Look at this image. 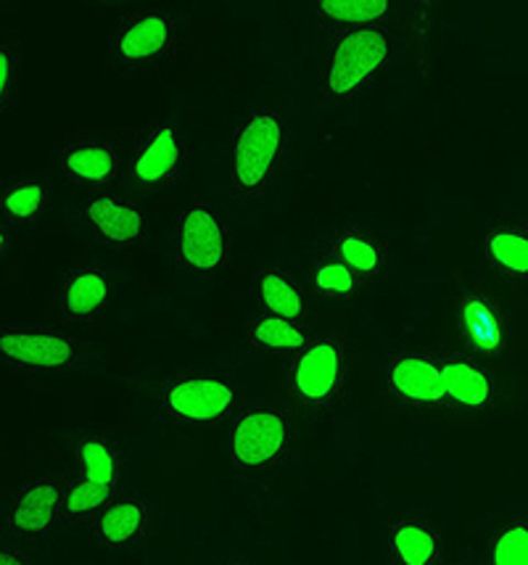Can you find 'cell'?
<instances>
[{
    "label": "cell",
    "instance_id": "1",
    "mask_svg": "<svg viewBox=\"0 0 528 565\" xmlns=\"http://www.w3.org/2000/svg\"><path fill=\"white\" fill-rule=\"evenodd\" d=\"M291 146L289 117L280 111H254L230 140V193L240 201L262 199L276 183Z\"/></svg>",
    "mask_w": 528,
    "mask_h": 565
},
{
    "label": "cell",
    "instance_id": "2",
    "mask_svg": "<svg viewBox=\"0 0 528 565\" xmlns=\"http://www.w3.org/2000/svg\"><path fill=\"white\" fill-rule=\"evenodd\" d=\"M394 51L389 26L338 32L327 40L320 93L331 106L352 104L391 70Z\"/></svg>",
    "mask_w": 528,
    "mask_h": 565
},
{
    "label": "cell",
    "instance_id": "3",
    "mask_svg": "<svg viewBox=\"0 0 528 565\" xmlns=\"http://www.w3.org/2000/svg\"><path fill=\"white\" fill-rule=\"evenodd\" d=\"M349 379V349L336 335L310 339V344L291 354L289 392L304 413L325 415L338 405Z\"/></svg>",
    "mask_w": 528,
    "mask_h": 565
},
{
    "label": "cell",
    "instance_id": "4",
    "mask_svg": "<svg viewBox=\"0 0 528 565\" xmlns=\"http://www.w3.org/2000/svg\"><path fill=\"white\" fill-rule=\"evenodd\" d=\"M233 257V233L209 201L193 196L177 217L175 259L185 273L214 275Z\"/></svg>",
    "mask_w": 528,
    "mask_h": 565
},
{
    "label": "cell",
    "instance_id": "5",
    "mask_svg": "<svg viewBox=\"0 0 528 565\" xmlns=\"http://www.w3.org/2000/svg\"><path fill=\"white\" fill-rule=\"evenodd\" d=\"M180 22L166 11H136L122 17L114 32V62L125 72L162 66L180 49Z\"/></svg>",
    "mask_w": 528,
    "mask_h": 565
},
{
    "label": "cell",
    "instance_id": "6",
    "mask_svg": "<svg viewBox=\"0 0 528 565\" xmlns=\"http://www.w3.org/2000/svg\"><path fill=\"white\" fill-rule=\"evenodd\" d=\"M238 392L227 379L191 373L170 379L159 388V407L183 426H214L236 413Z\"/></svg>",
    "mask_w": 528,
    "mask_h": 565
},
{
    "label": "cell",
    "instance_id": "7",
    "mask_svg": "<svg viewBox=\"0 0 528 565\" xmlns=\"http://www.w3.org/2000/svg\"><path fill=\"white\" fill-rule=\"evenodd\" d=\"M291 420L283 409H249L230 426V462L244 470L276 468L291 457Z\"/></svg>",
    "mask_w": 528,
    "mask_h": 565
},
{
    "label": "cell",
    "instance_id": "8",
    "mask_svg": "<svg viewBox=\"0 0 528 565\" xmlns=\"http://www.w3.org/2000/svg\"><path fill=\"white\" fill-rule=\"evenodd\" d=\"M77 225L109 252H132L149 238V214L138 204L117 196H90L77 206Z\"/></svg>",
    "mask_w": 528,
    "mask_h": 565
},
{
    "label": "cell",
    "instance_id": "9",
    "mask_svg": "<svg viewBox=\"0 0 528 565\" xmlns=\"http://www.w3.org/2000/svg\"><path fill=\"white\" fill-rule=\"evenodd\" d=\"M75 335L49 326H0V362L17 370H66L77 365Z\"/></svg>",
    "mask_w": 528,
    "mask_h": 565
},
{
    "label": "cell",
    "instance_id": "10",
    "mask_svg": "<svg viewBox=\"0 0 528 565\" xmlns=\"http://www.w3.org/2000/svg\"><path fill=\"white\" fill-rule=\"evenodd\" d=\"M386 392L407 409H446L444 375L439 356L425 352H394L386 360Z\"/></svg>",
    "mask_w": 528,
    "mask_h": 565
},
{
    "label": "cell",
    "instance_id": "11",
    "mask_svg": "<svg viewBox=\"0 0 528 565\" xmlns=\"http://www.w3.org/2000/svg\"><path fill=\"white\" fill-rule=\"evenodd\" d=\"M188 170V143L177 125L151 127L130 164V180L143 191H164L177 185Z\"/></svg>",
    "mask_w": 528,
    "mask_h": 565
},
{
    "label": "cell",
    "instance_id": "12",
    "mask_svg": "<svg viewBox=\"0 0 528 565\" xmlns=\"http://www.w3.org/2000/svg\"><path fill=\"white\" fill-rule=\"evenodd\" d=\"M62 521L64 487L51 479L26 481L6 510V531L19 540H49Z\"/></svg>",
    "mask_w": 528,
    "mask_h": 565
},
{
    "label": "cell",
    "instance_id": "13",
    "mask_svg": "<svg viewBox=\"0 0 528 565\" xmlns=\"http://www.w3.org/2000/svg\"><path fill=\"white\" fill-rule=\"evenodd\" d=\"M441 375H444L446 402L463 413H486L497 402V386L486 375L484 367L460 354L439 356Z\"/></svg>",
    "mask_w": 528,
    "mask_h": 565
},
{
    "label": "cell",
    "instance_id": "14",
    "mask_svg": "<svg viewBox=\"0 0 528 565\" xmlns=\"http://www.w3.org/2000/svg\"><path fill=\"white\" fill-rule=\"evenodd\" d=\"M111 301V278L104 267L79 265L62 282V318L69 326L96 320Z\"/></svg>",
    "mask_w": 528,
    "mask_h": 565
},
{
    "label": "cell",
    "instance_id": "15",
    "mask_svg": "<svg viewBox=\"0 0 528 565\" xmlns=\"http://www.w3.org/2000/svg\"><path fill=\"white\" fill-rule=\"evenodd\" d=\"M122 159L109 140L75 138L62 151V172L75 185H106L119 178Z\"/></svg>",
    "mask_w": 528,
    "mask_h": 565
},
{
    "label": "cell",
    "instance_id": "16",
    "mask_svg": "<svg viewBox=\"0 0 528 565\" xmlns=\"http://www.w3.org/2000/svg\"><path fill=\"white\" fill-rule=\"evenodd\" d=\"M151 531V508L143 500H114L93 521V536L106 550H136Z\"/></svg>",
    "mask_w": 528,
    "mask_h": 565
},
{
    "label": "cell",
    "instance_id": "17",
    "mask_svg": "<svg viewBox=\"0 0 528 565\" xmlns=\"http://www.w3.org/2000/svg\"><path fill=\"white\" fill-rule=\"evenodd\" d=\"M386 557L391 565H441L444 540L425 523L394 521L386 531Z\"/></svg>",
    "mask_w": 528,
    "mask_h": 565
},
{
    "label": "cell",
    "instance_id": "18",
    "mask_svg": "<svg viewBox=\"0 0 528 565\" xmlns=\"http://www.w3.org/2000/svg\"><path fill=\"white\" fill-rule=\"evenodd\" d=\"M312 9L327 35L389 26L391 19V3L386 0H317Z\"/></svg>",
    "mask_w": 528,
    "mask_h": 565
},
{
    "label": "cell",
    "instance_id": "19",
    "mask_svg": "<svg viewBox=\"0 0 528 565\" xmlns=\"http://www.w3.org/2000/svg\"><path fill=\"white\" fill-rule=\"evenodd\" d=\"M331 257L338 259L341 265H346L354 275H359L363 280L378 278L386 270L391 257V246L386 241L376 238V235H367L357 227L338 233L331 244Z\"/></svg>",
    "mask_w": 528,
    "mask_h": 565
},
{
    "label": "cell",
    "instance_id": "20",
    "mask_svg": "<svg viewBox=\"0 0 528 565\" xmlns=\"http://www.w3.org/2000/svg\"><path fill=\"white\" fill-rule=\"evenodd\" d=\"M257 296H259V307H262L265 315L289 320V322H299V326H302L306 315L304 291L285 270L267 267V270L259 275Z\"/></svg>",
    "mask_w": 528,
    "mask_h": 565
},
{
    "label": "cell",
    "instance_id": "21",
    "mask_svg": "<svg viewBox=\"0 0 528 565\" xmlns=\"http://www.w3.org/2000/svg\"><path fill=\"white\" fill-rule=\"evenodd\" d=\"M79 470H83V483L93 489H101L106 494L117 497L119 487V455L109 441L101 436H83L75 447Z\"/></svg>",
    "mask_w": 528,
    "mask_h": 565
},
{
    "label": "cell",
    "instance_id": "22",
    "mask_svg": "<svg viewBox=\"0 0 528 565\" xmlns=\"http://www.w3.org/2000/svg\"><path fill=\"white\" fill-rule=\"evenodd\" d=\"M51 206V185L43 180H19L0 191V217L9 225H35Z\"/></svg>",
    "mask_w": 528,
    "mask_h": 565
},
{
    "label": "cell",
    "instance_id": "23",
    "mask_svg": "<svg viewBox=\"0 0 528 565\" xmlns=\"http://www.w3.org/2000/svg\"><path fill=\"white\" fill-rule=\"evenodd\" d=\"M310 339L312 335L306 333L304 326L270 318V315L254 320L249 331H246V341H249L251 349L262 354H297L299 349L310 344Z\"/></svg>",
    "mask_w": 528,
    "mask_h": 565
},
{
    "label": "cell",
    "instance_id": "24",
    "mask_svg": "<svg viewBox=\"0 0 528 565\" xmlns=\"http://www.w3.org/2000/svg\"><path fill=\"white\" fill-rule=\"evenodd\" d=\"M486 257L513 280H528V233L520 227H494L486 235Z\"/></svg>",
    "mask_w": 528,
    "mask_h": 565
},
{
    "label": "cell",
    "instance_id": "25",
    "mask_svg": "<svg viewBox=\"0 0 528 565\" xmlns=\"http://www.w3.org/2000/svg\"><path fill=\"white\" fill-rule=\"evenodd\" d=\"M363 286L365 280L359 275H354L349 267L333 257L320 262L312 275V288L323 299H357L363 294Z\"/></svg>",
    "mask_w": 528,
    "mask_h": 565
},
{
    "label": "cell",
    "instance_id": "26",
    "mask_svg": "<svg viewBox=\"0 0 528 565\" xmlns=\"http://www.w3.org/2000/svg\"><path fill=\"white\" fill-rule=\"evenodd\" d=\"M489 565H528V521L505 523L503 529H497V534H492L489 547Z\"/></svg>",
    "mask_w": 528,
    "mask_h": 565
},
{
    "label": "cell",
    "instance_id": "27",
    "mask_svg": "<svg viewBox=\"0 0 528 565\" xmlns=\"http://www.w3.org/2000/svg\"><path fill=\"white\" fill-rule=\"evenodd\" d=\"M460 312H463V322L467 333H471L473 344H497L499 339L497 318H494V309L486 305L484 299L471 296V299L463 301Z\"/></svg>",
    "mask_w": 528,
    "mask_h": 565
},
{
    "label": "cell",
    "instance_id": "28",
    "mask_svg": "<svg viewBox=\"0 0 528 565\" xmlns=\"http://www.w3.org/2000/svg\"><path fill=\"white\" fill-rule=\"evenodd\" d=\"M19 85V53L9 40H0V114L17 98Z\"/></svg>",
    "mask_w": 528,
    "mask_h": 565
},
{
    "label": "cell",
    "instance_id": "29",
    "mask_svg": "<svg viewBox=\"0 0 528 565\" xmlns=\"http://www.w3.org/2000/svg\"><path fill=\"white\" fill-rule=\"evenodd\" d=\"M0 565H30V563H26V557L13 553V550L0 547Z\"/></svg>",
    "mask_w": 528,
    "mask_h": 565
},
{
    "label": "cell",
    "instance_id": "30",
    "mask_svg": "<svg viewBox=\"0 0 528 565\" xmlns=\"http://www.w3.org/2000/svg\"><path fill=\"white\" fill-rule=\"evenodd\" d=\"M9 248H11V233H9V227L0 225V257H3V254H9Z\"/></svg>",
    "mask_w": 528,
    "mask_h": 565
},
{
    "label": "cell",
    "instance_id": "31",
    "mask_svg": "<svg viewBox=\"0 0 528 565\" xmlns=\"http://www.w3.org/2000/svg\"><path fill=\"white\" fill-rule=\"evenodd\" d=\"M223 565H254V563H249V561H240V557H236V561H227V563H223Z\"/></svg>",
    "mask_w": 528,
    "mask_h": 565
},
{
    "label": "cell",
    "instance_id": "32",
    "mask_svg": "<svg viewBox=\"0 0 528 565\" xmlns=\"http://www.w3.org/2000/svg\"><path fill=\"white\" fill-rule=\"evenodd\" d=\"M460 565H476V563H460Z\"/></svg>",
    "mask_w": 528,
    "mask_h": 565
}]
</instances>
